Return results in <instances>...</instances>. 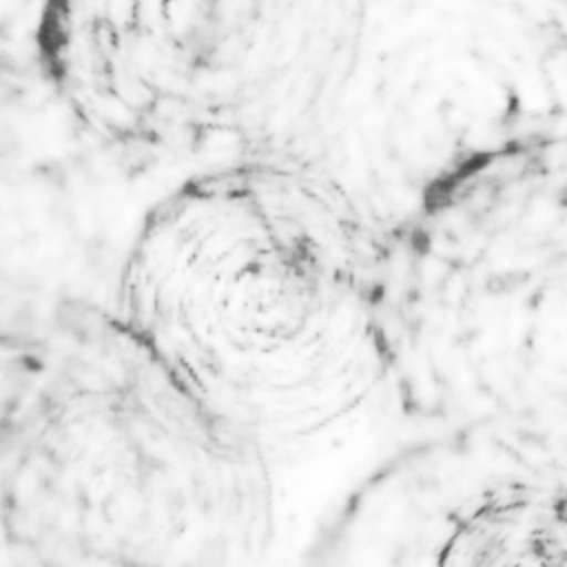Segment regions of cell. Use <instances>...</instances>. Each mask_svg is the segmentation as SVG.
Masks as SVG:
<instances>
[{
  "label": "cell",
  "instance_id": "obj_1",
  "mask_svg": "<svg viewBox=\"0 0 567 567\" xmlns=\"http://www.w3.org/2000/svg\"><path fill=\"white\" fill-rule=\"evenodd\" d=\"M390 272L337 186L284 166L226 168L146 215L115 321L275 476L388 399L399 368Z\"/></svg>",
  "mask_w": 567,
  "mask_h": 567
},
{
  "label": "cell",
  "instance_id": "obj_2",
  "mask_svg": "<svg viewBox=\"0 0 567 567\" xmlns=\"http://www.w3.org/2000/svg\"><path fill=\"white\" fill-rule=\"evenodd\" d=\"M565 540L563 485L507 476L450 507L423 567H565Z\"/></svg>",
  "mask_w": 567,
  "mask_h": 567
}]
</instances>
